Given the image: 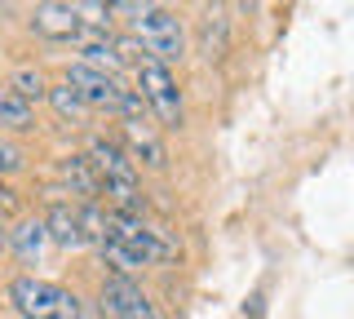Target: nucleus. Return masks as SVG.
<instances>
[{
  "mask_svg": "<svg viewBox=\"0 0 354 319\" xmlns=\"http://www.w3.org/2000/svg\"><path fill=\"white\" fill-rule=\"evenodd\" d=\"M75 217H80V235H84V244H97L102 248L106 244V213L97 204H80L75 208Z\"/></svg>",
  "mask_w": 354,
  "mask_h": 319,
  "instance_id": "nucleus-18",
  "label": "nucleus"
},
{
  "mask_svg": "<svg viewBox=\"0 0 354 319\" xmlns=\"http://www.w3.org/2000/svg\"><path fill=\"white\" fill-rule=\"evenodd\" d=\"M44 102L58 111V120H66V125H84L88 120V107H84V98L71 89L66 80H58V84H49V98Z\"/></svg>",
  "mask_w": 354,
  "mask_h": 319,
  "instance_id": "nucleus-14",
  "label": "nucleus"
},
{
  "mask_svg": "<svg viewBox=\"0 0 354 319\" xmlns=\"http://www.w3.org/2000/svg\"><path fill=\"white\" fill-rule=\"evenodd\" d=\"M44 226H49V244H58V248H80L84 244L80 217H75L71 204H53L49 213H44Z\"/></svg>",
  "mask_w": 354,
  "mask_h": 319,
  "instance_id": "nucleus-13",
  "label": "nucleus"
},
{
  "mask_svg": "<svg viewBox=\"0 0 354 319\" xmlns=\"http://www.w3.org/2000/svg\"><path fill=\"white\" fill-rule=\"evenodd\" d=\"M133 40L142 45V53L155 62H182V53H186V31L182 23L169 14V9H160V5H147L138 14V23H133Z\"/></svg>",
  "mask_w": 354,
  "mask_h": 319,
  "instance_id": "nucleus-2",
  "label": "nucleus"
},
{
  "mask_svg": "<svg viewBox=\"0 0 354 319\" xmlns=\"http://www.w3.org/2000/svg\"><path fill=\"white\" fill-rule=\"evenodd\" d=\"M62 182L71 186V195H84V204H97V195H102V178H97V169L88 164V156H66L62 160Z\"/></svg>",
  "mask_w": 354,
  "mask_h": 319,
  "instance_id": "nucleus-12",
  "label": "nucleus"
},
{
  "mask_svg": "<svg viewBox=\"0 0 354 319\" xmlns=\"http://www.w3.org/2000/svg\"><path fill=\"white\" fill-rule=\"evenodd\" d=\"M31 120H36V107L22 102L9 84H0V125L5 129H31Z\"/></svg>",
  "mask_w": 354,
  "mask_h": 319,
  "instance_id": "nucleus-15",
  "label": "nucleus"
},
{
  "mask_svg": "<svg viewBox=\"0 0 354 319\" xmlns=\"http://www.w3.org/2000/svg\"><path fill=\"white\" fill-rule=\"evenodd\" d=\"M14 169H22V147L0 142V173H14Z\"/></svg>",
  "mask_w": 354,
  "mask_h": 319,
  "instance_id": "nucleus-20",
  "label": "nucleus"
},
{
  "mask_svg": "<svg viewBox=\"0 0 354 319\" xmlns=\"http://www.w3.org/2000/svg\"><path fill=\"white\" fill-rule=\"evenodd\" d=\"M9 253V230H5V222H0V257Z\"/></svg>",
  "mask_w": 354,
  "mask_h": 319,
  "instance_id": "nucleus-23",
  "label": "nucleus"
},
{
  "mask_svg": "<svg viewBox=\"0 0 354 319\" xmlns=\"http://www.w3.org/2000/svg\"><path fill=\"white\" fill-rule=\"evenodd\" d=\"M31 31L44 40H75L80 36V14H75V5H58V0H49V5H36V14H31Z\"/></svg>",
  "mask_w": 354,
  "mask_h": 319,
  "instance_id": "nucleus-8",
  "label": "nucleus"
},
{
  "mask_svg": "<svg viewBox=\"0 0 354 319\" xmlns=\"http://www.w3.org/2000/svg\"><path fill=\"white\" fill-rule=\"evenodd\" d=\"M120 125H124L129 160H142V164H151V169H164V164H169V147H164V138H160V125H151V120H120Z\"/></svg>",
  "mask_w": 354,
  "mask_h": 319,
  "instance_id": "nucleus-7",
  "label": "nucleus"
},
{
  "mask_svg": "<svg viewBox=\"0 0 354 319\" xmlns=\"http://www.w3.org/2000/svg\"><path fill=\"white\" fill-rule=\"evenodd\" d=\"M75 40H80V58H75V62H84V67H93V71H102V75H120L124 58H120V49H115V40H111V36L80 31Z\"/></svg>",
  "mask_w": 354,
  "mask_h": 319,
  "instance_id": "nucleus-9",
  "label": "nucleus"
},
{
  "mask_svg": "<svg viewBox=\"0 0 354 319\" xmlns=\"http://www.w3.org/2000/svg\"><path fill=\"white\" fill-rule=\"evenodd\" d=\"M261 302H266V297H261V293H252V302L243 306V315H248V319H261V315H266V306H261Z\"/></svg>",
  "mask_w": 354,
  "mask_h": 319,
  "instance_id": "nucleus-22",
  "label": "nucleus"
},
{
  "mask_svg": "<svg viewBox=\"0 0 354 319\" xmlns=\"http://www.w3.org/2000/svg\"><path fill=\"white\" fill-rule=\"evenodd\" d=\"M9 213H18V191L9 182H0V222H5Z\"/></svg>",
  "mask_w": 354,
  "mask_h": 319,
  "instance_id": "nucleus-21",
  "label": "nucleus"
},
{
  "mask_svg": "<svg viewBox=\"0 0 354 319\" xmlns=\"http://www.w3.org/2000/svg\"><path fill=\"white\" fill-rule=\"evenodd\" d=\"M66 84H71V89L84 98L88 111H115V116H120L124 84H120L115 75H102V71L84 67V62H71V67H66Z\"/></svg>",
  "mask_w": 354,
  "mask_h": 319,
  "instance_id": "nucleus-4",
  "label": "nucleus"
},
{
  "mask_svg": "<svg viewBox=\"0 0 354 319\" xmlns=\"http://www.w3.org/2000/svg\"><path fill=\"white\" fill-rule=\"evenodd\" d=\"M138 93L147 102V111L160 120L164 129H177L182 125V89H177L173 71L155 58H142L138 62Z\"/></svg>",
  "mask_w": 354,
  "mask_h": 319,
  "instance_id": "nucleus-3",
  "label": "nucleus"
},
{
  "mask_svg": "<svg viewBox=\"0 0 354 319\" xmlns=\"http://www.w3.org/2000/svg\"><path fill=\"white\" fill-rule=\"evenodd\" d=\"M120 120H151L147 102H142L138 89H124V98H120Z\"/></svg>",
  "mask_w": 354,
  "mask_h": 319,
  "instance_id": "nucleus-19",
  "label": "nucleus"
},
{
  "mask_svg": "<svg viewBox=\"0 0 354 319\" xmlns=\"http://www.w3.org/2000/svg\"><path fill=\"white\" fill-rule=\"evenodd\" d=\"M102 257L111 262V266H115V275H129V280H133V275H138L142 266H147V262H142L129 244H120V239H111V235H106V244H102Z\"/></svg>",
  "mask_w": 354,
  "mask_h": 319,
  "instance_id": "nucleus-17",
  "label": "nucleus"
},
{
  "mask_svg": "<svg viewBox=\"0 0 354 319\" xmlns=\"http://www.w3.org/2000/svg\"><path fill=\"white\" fill-rule=\"evenodd\" d=\"M9 302L22 319H80V297L36 275H18L9 284Z\"/></svg>",
  "mask_w": 354,
  "mask_h": 319,
  "instance_id": "nucleus-1",
  "label": "nucleus"
},
{
  "mask_svg": "<svg viewBox=\"0 0 354 319\" xmlns=\"http://www.w3.org/2000/svg\"><path fill=\"white\" fill-rule=\"evenodd\" d=\"M230 49V18L226 9H204V18H199V53H204L208 62L226 58Z\"/></svg>",
  "mask_w": 354,
  "mask_h": 319,
  "instance_id": "nucleus-10",
  "label": "nucleus"
},
{
  "mask_svg": "<svg viewBox=\"0 0 354 319\" xmlns=\"http://www.w3.org/2000/svg\"><path fill=\"white\" fill-rule=\"evenodd\" d=\"M9 248H14L27 266L40 262V253L49 248V226H44V217H22V222L9 230Z\"/></svg>",
  "mask_w": 354,
  "mask_h": 319,
  "instance_id": "nucleus-11",
  "label": "nucleus"
},
{
  "mask_svg": "<svg viewBox=\"0 0 354 319\" xmlns=\"http://www.w3.org/2000/svg\"><path fill=\"white\" fill-rule=\"evenodd\" d=\"M5 84L22 98V102H40V98H49V80H44L40 67H18Z\"/></svg>",
  "mask_w": 354,
  "mask_h": 319,
  "instance_id": "nucleus-16",
  "label": "nucleus"
},
{
  "mask_svg": "<svg viewBox=\"0 0 354 319\" xmlns=\"http://www.w3.org/2000/svg\"><path fill=\"white\" fill-rule=\"evenodd\" d=\"M102 315H111V319H160L151 297L129 275H106L102 280Z\"/></svg>",
  "mask_w": 354,
  "mask_h": 319,
  "instance_id": "nucleus-5",
  "label": "nucleus"
},
{
  "mask_svg": "<svg viewBox=\"0 0 354 319\" xmlns=\"http://www.w3.org/2000/svg\"><path fill=\"white\" fill-rule=\"evenodd\" d=\"M88 164L97 169V178H102V186L106 182H138V164L129 160V151L120 147V142H111V138H88Z\"/></svg>",
  "mask_w": 354,
  "mask_h": 319,
  "instance_id": "nucleus-6",
  "label": "nucleus"
}]
</instances>
